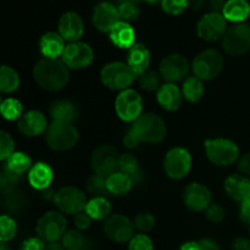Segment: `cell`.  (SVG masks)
I'll use <instances>...</instances> for the list:
<instances>
[{
	"label": "cell",
	"instance_id": "cell-1",
	"mask_svg": "<svg viewBox=\"0 0 250 250\" xmlns=\"http://www.w3.org/2000/svg\"><path fill=\"white\" fill-rule=\"evenodd\" d=\"M33 77L43 89L58 92L67 84L70 72L63 61L59 59L44 58L34 67Z\"/></svg>",
	"mask_w": 250,
	"mask_h": 250
},
{
	"label": "cell",
	"instance_id": "cell-2",
	"mask_svg": "<svg viewBox=\"0 0 250 250\" xmlns=\"http://www.w3.org/2000/svg\"><path fill=\"white\" fill-rule=\"evenodd\" d=\"M78 138V131L71 122L54 121L46 129V143L54 150H70L77 144Z\"/></svg>",
	"mask_w": 250,
	"mask_h": 250
},
{
	"label": "cell",
	"instance_id": "cell-3",
	"mask_svg": "<svg viewBox=\"0 0 250 250\" xmlns=\"http://www.w3.org/2000/svg\"><path fill=\"white\" fill-rule=\"evenodd\" d=\"M102 81L107 88L114 90H125L133 83L136 73L128 63L111 62L103 67Z\"/></svg>",
	"mask_w": 250,
	"mask_h": 250
},
{
	"label": "cell",
	"instance_id": "cell-4",
	"mask_svg": "<svg viewBox=\"0 0 250 250\" xmlns=\"http://www.w3.org/2000/svg\"><path fill=\"white\" fill-rule=\"evenodd\" d=\"M132 128L136 131L142 142H148V143H159L166 136L165 122L155 114L141 115L134 121Z\"/></svg>",
	"mask_w": 250,
	"mask_h": 250
},
{
	"label": "cell",
	"instance_id": "cell-5",
	"mask_svg": "<svg viewBox=\"0 0 250 250\" xmlns=\"http://www.w3.org/2000/svg\"><path fill=\"white\" fill-rule=\"evenodd\" d=\"M207 155L212 164L219 166H229L238 159L239 149L229 139H208L205 142Z\"/></svg>",
	"mask_w": 250,
	"mask_h": 250
},
{
	"label": "cell",
	"instance_id": "cell-6",
	"mask_svg": "<svg viewBox=\"0 0 250 250\" xmlns=\"http://www.w3.org/2000/svg\"><path fill=\"white\" fill-rule=\"evenodd\" d=\"M222 66H224V58L215 49L202 51L192 63L195 77L205 81H210L216 77L222 70Z\"/></svg>",
	"mask_w": 250,
	"mask_h": 250
},
{
	"label": "cell",
	"instance_id": "cell-7",
	"mask_svg": "<svg viewBox=\"0 0 250 250\" xmlns=\"http://www.w3.org/2000/svg\"><path fill=\"white\" fill-rule=\"evenodd\" d=\"M225 51L232 56H239L250 50V26L237 23L227 29L222 39Z\"/></svg>",
	"mask_w": 250,
	"mask_h": 250
},
{
	"label": "cell",
	"instance_id": "cell-8",
	"mask_svg": "<svg viewBox=\"0 0 250 250\" xmlns=\"http://www.w3.org/2000/svg\"><path fill=\"white\" fill-rule=\"evenodd\" d=\"M37 233L44 242L53 243L62 238L66 233V220L60 212L50 211L44 214L37 224Z\"/></svg>",
	"mask_w": 250,
	"mask_h": 250
},
{
	"label": "cell",
	"instance_id": "cell-9",
	"mask_svg": "<svg viewBox=\"0 0 250 250\" xmlns=\"http://www.w3.org/2000/svg\"><path fill=\"white\" fill-rule=\"evenodd\" d=\"M55 204L65 214L76 215L85 210L87 198L81 189L76 187H63L55 194Z\"/></svg>",
	"mask_w": 250,
	"mask_h": 250
},
{
	"label": "cell",
	"instance_id": "cell-10",
	"mask_svg": "<svg viewBox=\"0 0 250 250\" xmlns=\"http://www.w3.org/2000/svg\"><path fill=\"white\" fill-rule=\"evenodd\" d=\"M119 154L112 146H100L92 155V167L95 175L109 177L119 167Z\"/></svg>",
	"mask_w": 250,
	"mask_h": 250
},
{
	"label": "cell",
	"instance_id": "cell-11",
	"mask_svg": "<svg viewBox=\"0 0 250 250\" xmlns=\"http://www.w3.org/2000/svg\"><path fill=\"white\" fill-rule=\"evenodd\" d=\"M142 98L136 90L125 89L117 97L115 107L119 117L124 121H136L142 112Z\"/></svg>",
	"mask_w": 250,
	"mask_h": 250
},
{
	"label": "cell",
	"instance_id": "cell-12",
	"mask_svg": "<svg viewBox=\"0 0 250 250\" xmlns=\"http://www.w3.org/2000/svg\"><path fill=\"white\" fill-rule=\"evenodd\" d=\"M165 171L168 177L180 180L188 175L192 166V158L189 151L185 148H173L166 154Z\"/></svg>",
	"mask_w": 250,
	"mask_h": 250
},
{
	"label": "cell",
	"instance_id": "cell-13",
	"mask_svg": "<svg viewBox=\"0 0 250 250\" xmlns=\"http://www.w3.org/2000/svg\"><path fill=\"white\" fill-rule=\"evenodd\" d=\"M104 232L112 242L125 243L134 237V225L124 215H111L105 220Z\"/></svg>",
	"mask_w": 250,
	"mask_h": 250
},
{
	"label": "cell",
	"instance_id": "cell-14",
	"mask_svg": "<svg viewBox=\"0 0 250 250\" xmlns=\"http://www.w3.org/2000/svg\"><path fill=\"white\" fill-rule=\"evenodd\" d=\"M227 32L226 19L224 15L217 12H210L204 15L198 22V34L202 39L208 42H214L224 38Z\"/></svg>",
	"mask_w": 250,
	"mask_h": 250
},
{
	"label": "cell",
	"instance_id": "cell-15",
	"mask_svg": "<svg viewBox=\"0 0 250 250\" xmlns=\"http://www.w3.org/2000/svg\"><path fill=\"white\" fill-rule=\"evenodd\" d=\"M93 58H94V54H93L92 48L88 44L81 43V42H75L66 45L62 54V61L67 67L73 68V70H80V68L89 66Z\"/></svg>",
	"mask_w": 250,
	"mask_h": 250
},
{
	"label": "cell",
	"instance_id": "cell-16",
	"mask_svg": "<svg viewBox=\"0 0 250 250\" xmlns=\"http://www.w3.org/2000/svg\"><path fill=\"white\" fill-rule=\"evenodd\" d=\"M189 71V63L187 59L180 54L168 55L161 61L160 75L168 83H175L183 80Z\"/></svg>",
	"mask_w": 250,
	"mask_h": 250
},
{
	"label": "cell",
	"instance_id": "cell-17",
	"mask_svg": "<svg viewBox=\"0 0 250 250\" xmlns=\"http://www.w3.org/2000/svg\"><path fill=\"white\" fill-rule=\"evenodd\" d=\"M120 22L119 9L111 2H100L93 12V23L99 31L110 32L115 24Z\"/></svg>",
	"mask_w": 250,
	"mask_h": 250
},
{
	"label": "cell",
	"instance_id": "cell-18",
	"mask_svg": "<svg viewBox=\"0 0 250 250\" xmlns=\"http://www.w3.org/2000/svg\"><path fill=\"white\" fill-rule=\"evenodd\" d=\"M185 203L193 211H203L211 204V193L200 183H192L185 190Z\"/></svg>",
	"mask_w": 250,
	"mask_h": 250
},
{
	"label": "cell",
	"instance_id": "cell-19",
	"mask_svg": "<svg viewBox=\"0 0 250 250\" xmlns=\"http://www.w3.org/2000/svg\"><path fill=\"white\" fill-rule=\"evenodd\" d=\"M83 29L84 26L82 19L75 12H66L59 21V34L62 37L63 41L70 43L78 42V39L82 37Z\"/></svg>",
	"mask_w": 250,
	"mask_h": 250
},
{
	"label": "cell",
	"instance_id": "cell-20",
	"mask_svg": "<svg viewBox=\"0 0 250 250\" xmlns=\"http://www.w3.org/2000/svg\"><path fill=\"white\" fill-rule=\"evenodd\" d=\"M19 129L28 137H36L46 129V119L42 112L28 111L22 115L19 121Z\"/></svg>",
	"mask_w": 250,
	"mask_h": 250
},
{
	"label": "cell",
	"instance_id": "cell-21",
	"mask_svg": "<svg viewBox=\"0 0 250 250\" xmlns=\"http://www.w3.org/2000/svg\"><path fill=\"white\" fill-rule=\"evenodd\" d=\"M225 190L229 198L243 203L250 198V180L242 175L229 176L225 182Z\"/></svg>",
	"mask_w": 250,
	"mask_h": 250
},
{
	"label": "cell",
	"instance_id": "cell-22",
	"mask_svg": "<svg viewBox=\"0 0 250 250\" xmlns=\"http://www.w3.org/2000/svg\"><path fill=\"white\" fill-rule=\"evenodd\" d=\"M127 63L129 67L134 71L136 75H143L146 72L148 66L150 63V53L141 43H134L128 49V56H127Z\"/></svg>",
	"mask_w": 250,
	"mask_h": 250
},
{
	"label": "cell",
	"instance_id": "cell-23",
	"mask_svg": "<svg viewBox=\"0 0 250 250\" xmlns=\"http://www.w3.org/2000/svg\"><path fill=\"white\" fill-rule=\"evenodd\" d=\"M182 92L173 83L161 85L158 90V102L161 106L168 111H175L182 104Z\"/></svg>",
	"mask_w": 250,
	"mask_h": 250
},
{
	"label": "cell",
	"instance_id": "cell-24",
	"mask_svg": "<svg viewBox=\"0 0 250 250\" xmlns=\"http://www.w3.org/2000/svg\"><path fill=\"white\" fill-rule=\"evenodd\" d=\"M110 33V39L116 46L122 49H129L134 44V29L128 22L120 21L112 27Z\"/></svg>",
	"mask_w": 250,
	"mask_h": 250
},
{
	"label": "cell",
	"instance_id": "cell-25",
	"mask_svg": "<svg viewBox=\"0 0 250 250\" xmlns=\"http://www.w3.org/2000/svg\"><path fill=\"white\" fill-rule=\"evenodd\" d=\"M65 44H63V38L58 33L49 32L45 33L41 39V50L45 58L58 59L59 56L62 55L65 50Z\"/></svg>",
	"mask_w": 250,
	"mask_h": 250
},
{
	"label": "cell",
	"instance_id": "cell-26",
	"mask_svg": "<svg viewBox=\"0 0 250 250\" xmlns=\"http://www.w3.org/2000/svg\"><path fill=\"white\" fill-rule=\"evenodd\" d=\"M28 180L36 189H45L53 181V171L46 164L38 163L29 168Z\"/></svg>",
	"mask_w": 250,
	"mask_h": 250
},
{
	"label": "cell",
	"instance_id": "cell-27",
	"mask_svg": "<svg viewBox=\"0 0 250 250\" xmlns=\"http://www.w3.org/2000/svg\"><path fill=\"white\" fill-rule=\"evenodd\" d=\"M250 5L246 0H229L226 1L222 15L232 22H242L249 16Z\"/></svg>",
	"mask_w": 250,
	"mask_h": 250
},
{
	"label": "cell",
	"instance_id": "cell-28",
	"mask_svg": "<svg viewBox=\"0 0 250 250\" xmlns=\"http://www.w3.org/2000/svg\"><path fill=\"white\" fill-rule=\"evenodd\" d=\"M50 115L54 121L71 122L77 117L78 110L75 104L67 100L55 102L50 107Z\"/></svg>",
	"mask_w": 250,
	"mask_h": 250
},
{
	"label": "cell",
	"instance_id": "cell-29",
	"mask_svg": "<svg viewBox=\"0 0 250 250\" xmlns=\"http://www.w3.org/2000/svg\"><path fill=\"white\" fill-rule=\"evenodd\" d=\"M106 182L109 192L116 195L127 193L132 188V185H133V180H132L131 176L121 172V171H119V172L116 171L112 175H110L106 178Z\"/></svg>",
	"mask_w": 250,
	"mask_h": 250
},
{
	"label": "cell",
	"instance_id": "cell-30",
	"mask_svg": "<svg viewBox=\"0 0 250 250\" xmlns=\"http://www.w3.org/2000/svg\"><path fill=\"white\" fill-rule=\"evenodd\" d=\"M110 210H111L110 203L102 197L93 198L87 203V207H85L87 214L94 220L107 219L110 216Z\"/></svg>",
	"mask_w": 250,
	"mask_h": 250
},
{
	"label": "cell",
	"instance_id": "cell-31",
	"mask_svg": "<svg viewBox=\"0 0 250 250\" xmlns=\"http://www.w3.org/2000/svg\"><path fill=\"white\" fill-rule=\"evenodd\" d=\"M2 207L7 212L20 214L27 207V199L22 193L12 190L7 194H4V197H2Z\"/></svg>",
	"mask_w": 250,
	"mask_h": 250
},
{
	"label": "cell",
	"instance_id": "cell-32",
	"mask_svg": "<svg viewBox=\"0 0 250 250\" xmlns=\"http://www.w3.org/2000/svg\"><path fill=\"white\" fill-rule=\"evenodd\" d=\"M182 94L188 102L197 103L202 99L204 94V87H203L202 80L198 77H189L183 83Z\"/></svg>",
	"mask_w": 250,
	"mask_h": 250
},
{
	"label": "cell",
	"instance_id": "cell-33",
	"mask_svg": "<svg viewBox=\"0 0 250 250\" xmlns=\"http://www.w3.org/2000/svg\"><path fill=\"white\" fill-rule=\"evenodd\" d=\"M31 168V159L24 153H14L6 160V167L5 170L20 176L21 173L26 172Z\"/></svg>",
	"mask_w": 250,
	"mask_h": 250
},
{
	"label": "cell",
	"instance_id": "cell-34",
	"mask_svg": "<svg viewBox=\"0 0 250 250\" xmlns=\"http://www.w3.org/2000/svg\"><path fill=\"white\" fill-rule=\"evenodd\" d=\"M20 77L16 71L9 66H2L0 71V89L2 93H11L19 88Z\"/></svg>",
	"mask_w": 250,
	"mask_h": 250
},
{
	"label": "cell",
	"instance_id": "cell-35",
	"mask_svg": "<svg viewBox=\"0 0 250 250\" xmlns=\"http://www.w3.org/2000/svg\"><path fill=\"white\" fill-rule=\"evenodd\" d=\"M87 189L90 194L94 195V198H105V195L110 193L107 189L106 177L99 175H93L92 177H89L87 182Z\"/></svg>",
	"mask_w": 250,
	"mask_h": 250
},
{
	"label": "cell",
	"instance_id": "cell-36",
	"mask_svg": "<svg viewBox=\"0 0 250 250\" xmlns=\"http://www.w3.org/2000/svg\"><path fill=\"white\" fill-rule=\"evenodd\" d=\"M63 248L66 250H82L85 247V239L78 231L70 229L62 236Z\"/></svg>",
	"mask_w": 250,
	"mask_h": 250
},
{
	"label": "cell",
	"instance_id": "cell-37",
	"mask_svg": "<svg viewBox=\"0 0 250 250\" xmlns=\"http://www.w3.org/2000/svg\"><path fill=\"white\" fill-rule=\"evenodd\" d=\"M1 115L6 120L21 119L22 105L16 99H6L1 103Z\"/></svg>",
	"mask_w": 250,
	"mask_h": 250
},
{
	"label": "cell",
	"instance_id": "cell-38",
	"mask_svg": "<svg viewBox=\"0 0 250 250\" xmlns=\"http://www.w3.org/2000/svg\"><path fill=\"white\" fill-rule=\"evenodd\" d=\"M160 76L155 71H146L139 78V84L144 90L154 92L156 89H160Z\"/></svg>",
	"mask_w": 250,
	"mask_h": 250
},
{
	"label": "cell",
	"instance_id": "cell-39",
	"mask_svg": "<svg viewBox=\"0 0 250 250\" xmlns=\"http://www.w3.org/2000/svg\"><path fill=\"white\" fill-rule=\"evenodd\" d=\"M0 229H1L0 239H1L2 243H6V242L11 241L15 237L17 226L11 217L6 216V215H2V216L0 217Z\"/></svg>",
	"mask_w": 250,
	"mask_h": 250
},
{
	"label": "cell",
	"instance_id": "cell-40",
	"mask_svg": "<svg viewBox=\"0 0 250 250\" xmlns=\"http://www.w3.org/2000/svg\"><path fill=\"white\" fill-rule=\"evenodd\" d=\"M119 168L121 172L133 177L138 172V160L132 154H124L119 158Z\"/></svg>",
	"mask_w": 250,
	"mask_h": 250
},
{
	"label": "cell",
	"instance_id": "cell-41",
	"mask_svg": "<svg viewBox=\"0 0 250 250\" xmlns=\"http://www.w3.org/2000/svg\"><path fill=\"white\" fill-rule=\"evenodd\" d=\"M119 9V15L120 19L124 20L125 22L128 21H134V20L138 19L139 16V9L137 6V4H132V2H124V4H120Z\"/></svg>",
	"mask_w": 250,
	"mask_h": 250
},
{
	"label": "cell",
	"instance_id": "cell-42",
	"mask_svg": "<svg viewBox=\"0 0 250 250\" xmlns=\"http://www.w3.org/2000/svg\"><path fill=\"white\" fill-rule=\"evenodd\" d=\"M189 0H161V7L166 14L180 15L188 6Z\"/></svg>",
	"mask_w": 250,
	"mask_h": 250
},
{
	"label": "cell",
	"instance_id": "cell-43",
	"mask_svg": "<svg viewBox=\"0 0 250 250\" xmlns=\"http://www.w3.org/2000/svg\"><path fill=\"white\" fill-rule=\"evenodd\" d=\"M17 181H19V176L7 170L2 171L1 176H0V188H1L2 194L12 192L16 187Z\"/></svg>",
	"mask_w": 250,
	"mask_h": 250
},
{
	"label": "cell",
	"instance_id": "cell-44",
	"mask_svg": "<svg viewBox=\"0 0 250 250\" xmlns=\"http://www.w3.org/2000/svg\"><path fill=\"white\" fill-rule=\"evenodd\" d=\"M14 148L15 146L12 138L6 132L2 131L0 133V159L2 161L7 160L14 154Z\"/></svg>",
	"mask_w": 250,
	"mask_h": 250
},
{
	"label": "cell",
	"instance_id": "cell-45",
	"mask_svg": "<svg viewBox=\"0 0 250 250\" xmlns=\"http://www.w3.org/2000/svg\"><path fill=\"white\" fill-rule=\"evenodd\" d=\"M128 250H154L153 242L146 234H137L129 241Z\"/></svg>",
	"mask_w": 250,
	"mask_h": 250
},
{
	"label": "cell",
	"instance_id": "cell-46",
	"mask_svg": "<svg viewBox=\"0 0 250 250\" xmlns=\"http://www.w3.org/2000/svg\"><path fill=\"white\" fill-rule=\"evenodd\" d=\"M155 225V219L150 212H142L134 219V227L142 232L150 231Z\"/></svg>",
	"mask_w": 250,
	"mask_h": 250
},
{
	"label": "cell",
	"instance_id": "cell-47",
	"mask_svg": "<svg viewBox=\"0 0 250 250\" xmlns=\"http://www.w3.org/2000/svg\"><path fill=\"white\" fill-rule=\"evenodd\" d=\"M207 217L211 222H221L225 219V210L217 204H211L207 209Z\"/></svg>",
	"mask_w": 250,
	"mask_h": 250
},
{
	"label": "cell",
	"instance_id": "cell-48",
	"mask_svg": "<svg viewBox=\"0 0 250 250\" xmlns=\"http://www.w3.org/2000/svg\"><path fill=\"white\" fill-rule=\"evenodd\" d=\"M90 219L92 217L87 214L85 210L75 215V225L78 229H87L90 226Z\"/></svg>",
	"mask_w": 250,
	"mask_h": 250
},
{
	"label": "cell",
	"instance_id": "cell-49",
	"mask_svg": "<svg viewBox=\"0 0 250 250\" xmlns=\"http://www.w3.org/2000/svg\"><path fill=\"white\" fill-rule=\"evenodd\" d=\"M46 246L41 238H29L23 242L21 250H45Z\"/></svg>",
	"mask_w": 250,
	"mask_h": 250
},
{
	"label": "cell",
	"instance_id": "cell-50",
	"mask_svg": "<svg viewBox=\"0 0 250 250\" xmlns=\"http://www.w3.org/2000/svg\"><path fill=\"white\" fill-rule=\"evenodd\" d=\"M141 142H142L141 138H139L138 134L136 133V131H134L133 128L129 129V131L126 133V136H125V138H124L125 146H126L127 148H129V149L137 148V146H138V144L141 143Z\"/></svg>",
	"mask_w": 250,
	"mask_h": 250
},
{
	"label": "cell",
	"instance_id": "cell-51",
	"mask_svg": "<svg viewBox=\"0 0 250 250\" xmlns=\"http://www.w3.org/2000/svg\"><path fill=\"white\" fill-rule=\"evenodd\" d=\"M241 219L242 221L250 225V198L244 200L241 205Z\"/></svg>",
	"mask_w": 250,
	"mask_h": 250
},
{
	"label": "cell",
	"instance_id": "cell-52",
	"mask_svg": "<svg viewBox=\"0 0 250 250\" xmlns=\"http://www.w3.org/2000/svg\"><path fill=\"white\" fill-rule=\"evenodd\" d=\"M198 244H199L200 250H221L220 249L219 244H217L216 242L212 241V239H209V238L202 239L200 242H198Z\"/></svg>",
	"mask_w": 250,
	"mask_h": 250
},
{
	"label": "cell",
	"instance_id": "cell-53",
	"mask_svg": "<svg viewBox=\"0 0 250 250\" xmlns=\"http://www.w3.org/2000/svg\"><path fill=\"white\" fill-rule=\"evenodd\" d=\"M238 167L242 172L250 176V153L246 154V155L239 160Z\"/></svg>",
	"mask_w": 250,
	"mask_h": 250
},
{
	"label": "cell",
	"instance_id": "cell-54",
	"mask_svg": "<svg viewBox=\"0 0 250 250\" xmlns=\"http://www.w3.org/2000/svg\"><path fill=\"white\" fill-rule=\"evenodd\" d=\"M232 250H250V241L247 238H237L232 244Z\"/></svg>",
	"mask_w": 250,
	"mask_h": 250
},
{
	"label": "cell",
	"instance_id": "cell-55",
	"mask_svg": "<svg viewBox=\"0 0 250 250\" xmlns=\"http://www.w3.org/2000/svg\"><path fill=\"white\" fill-rule=\"evenodd\" d=\"M225 4H226L225 0H210L209 7L211 9L212 12H217V14H220V11H224Z\"/></svg>",
	"mask_w": 250,
	"mask_h": 250
},
{
	"label": "cell",
	"instance_id": "cell-56",
	"mask_svg": "<svg viewBox=\"0 0 250 250\" xmlns=\"http://www.w3.org/2000/svg\"><path fill=\"white\" fill-rule=\"evenodd\" d=\"M188 6H190L195 11H200L205 6V0H189Z\"/></svg>",
	"mask_w": 250,
	"mask_h": 250
},
{
	"label": "cell",
	"instance_id": "cell-57",
	"mask_svg": "<svg viewBox=\"0 0 250 250\" xmlns=\"http://www.w3.org/2000/svg\"><path fill=\"white\" fill-rule=\"evenodd\" d=\"M178 250H200L199 244L195 243V242H187L183 246H181V248Z\"/></svg>",
	"mask_w": 250,
	"mask_h": 250
},
{
	"label": "cell",
	"instance_id": "cell-58",
	"mask_svg": "<svg viewBox=\"0 0 250 250\" xmlns=\"http://www.w3.org/2000/svg\"><path fill=\"white\" fill-rule=\"evenodd\" d=\"M45 250H66L63 248L62 244H60L59 242H53V243H49L48 246H46Z\"/></svg>",
	"mask_w": 250,
	"mask_h": 250
},
{
	"label": "cell",
	"instance_id": "cell-59",
	"mask_svg": "<svg viewBox=\"0 0 250 250\" xmlns=\"http://www.w3.org/2000/svg\"><path fill=\"white\" fill-rule=\"evenodd\" d=\"M121 4H124V2H132V4H138V2H141L142 0H119Z\"/></svg>",
	"mask_w": 250,
	"mask_h": 250
},
{
	"label": "cell",
	"instance_id": "cell-60",
	"mask_svg": "<svg viewBox=\"0 0 250 250\" xmlns=\"http://www.w3.org/2000/svg\"><path fill=\"white\" fill-rule=\"evenodd\" d=\"M0 250H10V248L6 246V243H2V242H1V247H0Z\"/></svg>",
	"mask_w": 250,
	"mask_h": 250
},
{
	"label": "cell",
	"instance_id": "cell-61",
	"mask_svg": "<svg viewBox=\"0 0 250 250\" xmlns=\"http://www.w3.org/2000/svg\"><path fill=\"white\" fill-rule=\"evenodd\" d=\"M146 1H148V2H150V4H155V2H158V1H160V0H146Z\"/></svg>",
	"mask_w": 250,
	"mask_h": 250
}]
</instances>
